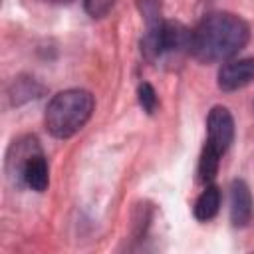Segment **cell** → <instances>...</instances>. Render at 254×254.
<instances>
[{
	"mask_svg": "<svg viewBox=\"0 0 254 254\" xmlns=\"http://www.w3.org/2000/svg\"><path fill=\"white\" fill-rule=\"evenodd\" d=\"M250 40V26L232 12H210L192 30L190 54L202 64L226 62Z\"/></svg>",
	"mask_w": 254,
	"mask_h": 254,
	"instance_id": "cell-1",
	"label": "cell"
},
{
	"mask_svg": "<svg viewBox=\"0 0 254 254\" xmlns=\"http://www.w3.org/2000/svg\"><path fill=\"white\" fill-rule=\"evenodd\" d=\"M95 99L87 89H64L56 93L46 107V127L56 139H69L89 121Z\"/></svg>",
	"mask_w": 254,
	"mask_h": 254,
	"instance_id": "cell-2",
	"label": "cell"
},
{
	"mask_svg": "<svg viewBox=\"0 0 254 254\" xmlns=\"http://www.w3.org/2000/svg\"><path fill=\"white\" fill-rule=\"evenodd\" d=\"M6 173L14 183L36 192H44L48 189L50 167L36 137L26 135L10 145L6 155Z\"/></svg>",
	"mask_w": 254,
	"mask_h": 254,
	"instance_id": "cell-3",
	"label": "cell"
},
{
	"mask_svg": "<svg viewBox=\"0 0 254 254\" xmlns=\"http://www.w3.org/2000/svg\"><path fill=\"white\" fill-rule=\"evenodd\" d=\"M234 141V119L224 105H214L206 117V143L198 159V181L208 185L218 171L222 155Z\"/></svg>",
	"mask_w": 254,
	"mask_h": 254,
	"instance_id": "cell-4",
	"label": "cell"
},
{
	"mask_svg": "<svg viewBox=\"0 0 254 254\" xmlns=\"http://www.w3.org/2000/svg\"><path fill=\"white\" fill-rule=\"evenodd\" d=\"M254 81V58L226 62L218 69V87L222 91H236Z\"/></svg>",
	"mask_w": 254,
	"mask_h": 254,
	"instance_id": "cell-5",
	"label": "cell"
},
{
	"mask_svg": "<svg viewBox=\"0 0 254 254\" xmlns=\"http://www.w3.org/2000/svg\"><path fill=\"white\" fill-rule=\"evenodd\" d=\"M252 216H254V202L250 189L242 179H236L230 185V222L236 228H244L250 224Z\"/></svg>",
	"mask_w": 254,
	"mask_h": 254,
	"instance_id": "cell-6",
	"label": "cell"
},
{
	"mask_svg": "<svg viewBox=\"0 0 254 254\" xmlns=\"http://www.w3.org/2000/svg\"><path fill=\"white\" fill-rule=\"evenodd\" d=\"M218 208H220V190H218V187L208 183L204 187V190L198 194V198L194 200V206H192L194 218L200 222H206L216 216Z\"/></svg>",
	"mask_w": 254,
	"mask_h": 254,
	"instance_id": "cell-7",
	"label": "cell"
},
{
	"mask_svg": "<svg viewBox=\"0 0 254 254\" xmlns=\"http://www.w3.org/2000/svg\"><path fill=\"white\" fill-rule=\"evenodd\" d=\"M12 97H14V103L20 105L24 101H30V99H36L44 93V87L34 79V77H18L14 83H12Z\"/></svg>",
	"mask_w": 254,
	"mask_h": 254,
	"instance_id": "cell-8",
	"label": "cell"
},
{
	"mask_svg": "<svg viewBox=\"0 0 254 254\" xmlns=\"http://www.w3.org/2000/svg\"><path fill=\"white\" fill-rule=\"evenodd\" d=\"M139 105L143 107V111H147L149 115H153L157 111V105H159V97H157V91L153 89L151 83H141L139 85Z\"/></svg>",
	"mask_w": 254,
	"mask_h": 254,
	"instance_id": "cell-9",
	"label": "cell"
},
{
	"mask_svg": "<svg viewBox=\"0 0 254 254\" xmlns=\"http://www.w3.org/2000/svg\"><path fill=\"white\" fill-rule=\"evenodd\" d=\"M83 6L91 18H103L115 6V0H83Z\"/></svg>",
	"mask_w": 254,
	"mask_h": 254,
	"instance_id": "cell-10",
	"label": "cell"
},
{
	"mask_svg": "<svg viewBox=\"0 0 254 254\" xmlns=\"http://www.w3.org/2000/svg\"><path fill=\"white\" fill-rule=\"evenodd\" d=\"M46 2H50V4H69L73 0H46Z\"/></svg>",
	"mask_w": 254,
	"mask_h": 254,
	"instance_id": "cell-11",
	"label": "cell"
}]
</instances>
